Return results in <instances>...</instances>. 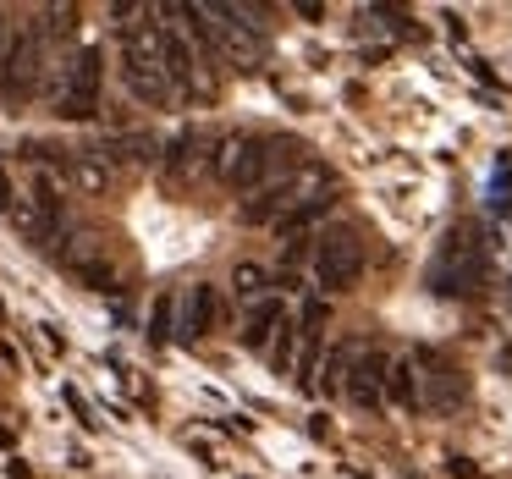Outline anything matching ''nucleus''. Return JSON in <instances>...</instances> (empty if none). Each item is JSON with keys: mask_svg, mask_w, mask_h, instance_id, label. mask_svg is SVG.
Here are the masks:
<instances>
[{"mask_svg": "<svg viewBox=\"0 0 512 479\" xmlns=\"http://www.w3.org/2000/svg\"><path fill=\"white\" fill-rule=\"evenodd\" d=\"M325 193H331V171L325 166H298V171H287L281 182H270L265 193H254V204H243V215L254 226H276V221H287L292 210L325 199Z\"/></svg>", "mask_w": 512, "mask_h": 479, "instance_id": "f257e3e1", "label": "nucleus"}, {"mask_svg": "<svg viewBox=\"0 0 512 479\" xmlns=\"http://www.w3.org/2000/svg\"><path fill=\"white\" fill-rule=\"evenodd\" d=\"M122 78L144 105L171 100V78H166V61H160V28H127L122 34Z\"/></svg>", "mask_w": 512, "mask_h": 479, "instance_id": "f03ea898", "label": "nucleus"}, {"mask_svg": "<svg viewBox=\"0 0 512 479\" xmlns=\"http://www.w3.org/2000/svg\"><path fill=\"white\" fill-rule=\"evenodd\" d=\"M287 144H276V138H237V144H226L221 155V177L232 182L237 193H265L270 182H281L276 171L287 166Z\"/></svg>", "mask_w": 512, "mask_h": 479, "instance_id": "7ed1b4c3", "label": "nucleus"}, {"mask_svg": "<svg viewBox=\"0 0 512 479\" xmlns=\"http://www.w3.org/2000/svg\"><path fill=\"white\" fill-rule=\"evenodd\" d=\"M358 270H364V248H358L353 232H320L314 237V281H320L325 292L353 287Z\"/></svg>", "mask_w": 512, "mask_h": 479, "instance_id": "20e7f679", "label": "nucleus"}, {"mask_svg": "<svg viewBox=\"0 0 512 479\" xmlns=\"http://www.w3.org/2000/svg\"><path fill=\"white\" fill-rule=\"evenodd\" d=\"M94 105H100V50H83L67 78V94H61V116L83 122V116H94Z\"/></svg>", "mask_w": 512, "mask_h": 479, "instance_id": "39448f33", "label": "nucleus"}, {"mask_svg": "<svg viewBox=\"0 0 512 479\" xmlns=\"http://www.w3.org/2000/svg\"><path fill=\"white\" fill-rule=\"evenodd\" d=\"M177 309H182L177 336H182V342H199V336L210 331V320H215V292H210V287H188Z\"/></svg>", "mask_w": 512, "mask_h": 479, "instance_id": "423d86ee", "label": "nucleus"}, {"mask_svg": "<svg viewBox=\"0 0 512 479\" xmlns=\"http://www.w3.org/2000/svg\"><path fill=\"white\" fill-rule=\"evenodd\" d=\"M336 210V193H325V199H314V204H303V210H292L287 221H276V232L287 237V243H309V232L325 221V215Z\"/></svg>", "mask_w": 512, "mask_h": 479, "instance_id": "0eeeda50", "label": "nucleus"}, {"mask_svg": "<svg viewBox=\"0 0 512 479\" xmlns=\"http://www.w3.org/2000/svg\"><path fill=\"white\" fill-rule=\"evenodd\" d=\"M281 298H265V303H254L248 309V320H243V342L248 347H270V336H276V325H281Z\"/></svg>", "mask_w": 512, "mask_h": 479, "instance_id": "6e6552de", "label": "nucleus"}, {"mask_svg": "<svg viewBox=\"0 0 512 479\" xmlns=\"http://www.w3.org/2000/svg\"><path fill=\"white\" fill-rule=\"evenodd\" d=\"M160 61H166V78L171 83H182V89L193 83V56H188V45H182L171 28H160Z\"/></svg>", "mask_w": 512, "mask_h": 479, "instance_id": "1a4fd4ad", "label": "nucleus"}, {"mask_svg": "<svg viewBox=\"0 0 512 479\" xmlns=\"http://www.w3.org/2000/svg\"><path fill=\"white\" fill-rule=\"evenodd\" d=\"M232 287H237V298L254 309V303H265V270H259V265H237Z\"/></svg>", "mask_w": 512, "mask_h": 479, "instance_id": "9d476101", "label": "nucleus"}, {"mask_svg": "<svg viewBox=\"0 0 512 479\" xmlns=\"http://www.w3.org/2000/svg\"><path fill=\"white\" fill-rule=\"evenodd\" d=\"M391 397H402V402L413 397V375H408V364H402V358H397V369H391Z\"/></svg>", "mask_w": 512, "mask_h": 479, "instance_id": "9b49d317", "label": "nucleus"}, {"mask_svg": "<svg viewBox=\"0 0 512 479\" xmlns=\"http://www.w3.org/2000/svg\"><path fill=\"white\" fill-rule=\"evenodd\" d=\"M171 331V298H160L155 303V336H166Z\"/></svg>", "mask_w": 512, "mask_h": 479, "instance_id": "f8f14e48", "label": "nucleus"}, {"mask_svg": "<svg viewBox=\"0 0 512 479\" xmlns=\"http://www.w3.org/2000/svg\"><path fill=\"white\" fill-rule=\"evenodd\" d=\"M0 210H6V171H0Z\"/></svg>", "mask_w": 512, "mask_h": 479, "instance_id": "ddd939ff", "label": "nucleus"}]
</instances>
